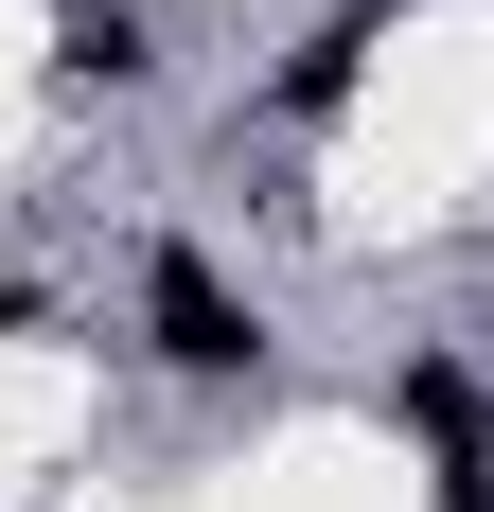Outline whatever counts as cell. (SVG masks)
<instances>
[{
  "mask_svg": "<svg viewBox=\"0 0 494 512\" xmlns=\"http://www.w3.org/2000/svg\"><path fill=\"white\" fill-rule=\"evenodd\" d=\"M142 318H159V354H177V371H247V354H265V336H247V301L212 283L195 248H159V265H142Z\"/></svg>",
  "mask_w": 494,
  "mask_h": 512,
  "instance_id": "1",
  "label": "cell"
}]
</instances>
